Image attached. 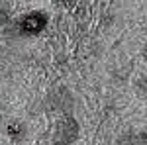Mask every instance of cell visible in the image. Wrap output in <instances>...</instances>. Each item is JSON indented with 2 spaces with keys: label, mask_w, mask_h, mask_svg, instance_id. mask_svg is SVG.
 Wrapping results in <instances>:
<instances>
[{
  "label": "cell",
  "mask_w": 147,
  "mask_h": 145,
  "mask_svg": "<svg viewBox=\"0 0 147 145\" xmlns=\"http://www.w3.org/2000/svg\"><path fill=\"white\" fill-rule=\"evenodd\" d=\"M6 137L10 139V141H22L24 137L28 135V125L22 122V120H12V122L6 123Z\"/></svg>",
  "instance_id": "obj_3"
},
{
  "label": "cell",
  "mask_w": 147,
  "mask_h": 145,
  "mask_svg": "<svg viewBox=\"0 0 147 145\" xmlns=\"http://www.w3.org/2000/svg\"><path fill=\"white\" fill-rule=\"evenodd\" d=\"M57 4H63V6H69V4H73V2H77V0H55Z\"/></svg>",
  "instance_id": "obj_5"
},
{
  "label": "cell",
  "mask_w": 147,
  "mask_h": 145,
  "mask_svg": "<svg viewBox=\"0 0 147 145\" xmlns=\"http://www.w3.org/2000/svg\"><path fill=\"white\" fill-rule=\"evenodd\" d=\"M79 135H80V125L77 122V118L67 114L65 118H61L57 122L55 137H53V143L51 145H75V141L79 139Z\"/></svg>",
  "instance_id": "obj_2"
},
{
  "label": "cell",
  "mask_w": 147,
  "mask_h": 145,
  "mask_svg": "<svg viewBox=\"0 0 147 145\" xmlns=\"http://www.w3.org/2000/svg\"><path fill=\"white\" fill-rule=\"evenodd\" d=\"M47 26H49V16H47V12H43V10L28 12V14H24L22 18L18 20V24H16L20 35H24V37H35V35L41 34V32H45Z\"/></svg>",
  "instance_id": "obj_1"
},
{
  "label": "cell",
  "mask_w": 147,
  "mask_h": 145,
  "mask_svg": "<svg viewBox=\"0 0 147 145\" xmlns=\"http://www.w3.org/2000/svg\"><path fill=\"white\" fill-rule=\"evenodd\" d=\"M8 20H10V8L6 4H0V26H4Z\"/></svg>",
  "instance_id": "obj_4"
}]
</instances>
